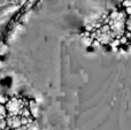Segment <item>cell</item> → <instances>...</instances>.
<instances>
[{
	"label": "cell",
	"instance_id": "10",
	"mask_svg": "<svg viewBox=\"0 0 131 130\" xmlns=\"http://www.w3.org/2000/svg\"><path fill=\"white\" fill-rule=\"evenodd\" d=\"M4 130H12V129H9L8 127H7V128H6V129H4Z\"/></svg>",
	"mask_w": 131,
	"mask_h": 130
},
{
	"label": "cell",
	"instance_id": "6",
	"mask_svg": "<svg viewBox=\"0 0 131 130\" xmlns=\"http://www.w3.org/2000/svg\"><path fill=\"white\" fill-rule=\"evenodd\" d=\"M125 28H127V30L131 34V15H129L127 17V22H125Z\"/></svg>",
	"mask_w": 131,
	"mask_h": 130
},
{
	"label": "cell",
	"instance_id": "8",
	"mask_svg": "<svg viewBox=\"0 0 131 130\" xmlns=\"http://www.w3.org/2000/svg\"><path fill=\"white\" fill-rule=\"evenodd\" d=\"M16 130H27V127H25V126L20 127V128H18V129H16Z\"/></svg>",
	"mask_w": 131,
	"mask_h": 130
},
{
	"label": "cell",
	"instance_id": "7",
	"mask_svg": "<svg viewBox=\"0 0 131 130\" xmlns=\"http://www.w3.org/2000/svg\"><path fill=\"white\" fill-rule=\"evenodd\" d=\"M125 14H128V15H131V6L125 8Z\"/></svg>",
	"mask_w": 131,
	"mask_h": 130
},
{
	"label": "cell",
	"instance_id": "5",
	"mask_svg": "<svg viewBox=\"0 0 131 130\" xmlns=\"http://www.w3.org/2000/svg\"><path fill=\"white\" fill-rule=\"evenodd\" d=\"M28 107H29V111H30V113H31L32 117H37L39 115V107L34 100L28 104Z\"/></svg>",
	"mask_w": 131,
	"mask_h": 130
},
{
	"label": "cell",
	"instance_id": "2",
	"mask_svg": "<svg viewBox=\"0 0 131 130\" xmlns=\"http://www.w3.org/2000/svg\"><path fill=\"white\" fill-rule=\"evenodd\" d=\"M91 38L94 39L95 41H98L100 45H109L116 37L114 36V34L112 32L108 24H102L101 27L98 28L97 30L92 31Z\"/></svg>",
	"mask_w": 131,
	"mask_h": 130
},
{
	"label": "cell",
	"instance_id": "9",
	"mask_svg": "<svg viewBox=\"0 0 131 130\" xmlns=\"http://www.w3.org/2000/svg\"><path fill=\"white\" fill-rule=\"evenodd\" d=\"M128 51H129V53H131V46H129V48H128Z\"/></svg>",
	"mask_w": 131,
	"mask_h": 130
},
{
	"label": "cell",
	"instance_id": "3",
	"mask_svg": "<svg viewBox=\"0 0 131 130\" xmlns=\"http://www.w3.org/2000/svg\"><path fill=\"white\" fill-rule=\"evenodd\" d=\"M27 107V103H25L23 99L21 98H14L9 99L7 101V105H6V111H7V114L8 116H20L22 111Z\"/></svg>",
	"mask_w": 131,
	"mask_h": 130
},
{
	"label": "cell",
	"instance_id": "4",
	"mask_svg": "<svg viewBox=\"0 0 131 130\" xmlns=\"http://www.w3.org/2000/svg\"><path fill=\"white\" fill-rule=\"evenodd\" d=\"M6 123L9 129H14V130L18 129L20 127H23L22 117L21 116H7Z\"/></svg>",
	"mask_w": 131,
	"mask_h": 130
},
{
	"label": "cell",
	"instance_id": "1",
	"mask_svg": "<svg viewBox=\"0 0 131 130\" xmlns=\"http://www.w3.org/2000/svg\"><path fill=\"white\" fill-rule=\"evenodd\" d=\"M125 22H127V16L124 12L114 10L107 18V24L109 25L112 32L116 38H121L125 34Z\"/></svg>",
	"mask_w": 131,
	"mask_h": 130
}]
</instances>
